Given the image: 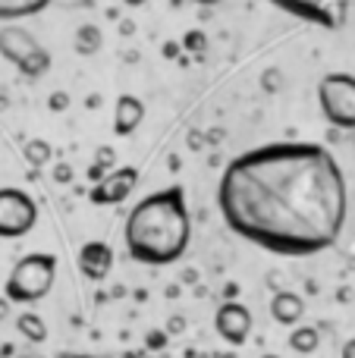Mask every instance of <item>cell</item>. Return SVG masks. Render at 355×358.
<instances>
[{"label":"cell","instance_id":"1","mask_svg":"<svg viewBox=\"0 0 355 358\" xmlns=\"http://www.w3.org/2000/svg\"><path fill=\"white\" fill-rule=\"evenodd\" d=\"M224 223L270 255L308 258L337 245L349 217V189L324 145L283 142L226 164L217 182Z\"/></svg>","mask_w":355,"mask_h":358},{"label":"cell","instance_id":"2","mask_svg":"<svg viewBox=\"0 0 355 358\" xmlns=\"http://www.w3.org/2000/svg\"><path fill=\"white\" fill-rule=\"evenodd\" d=\"M126 252L138 264L167 267L186 255L192 239V220L182 185H167L142 198L126 217Z\"/></svg>","mask_w":355,"mask_h":358},{"label":"cell","instance_id":"3","mask_svg":"<svg viewBox=\"0 0 355 358\" xmlns=\"http://www.w3.org/2000/svg\"><path fill=\"white\" fill-rule=\"evenodd\" d=\"M57 280V255L48 252H31L13 264L10 277L3 283V296L13 305H31L41 302Z\"/></svg>","mask_w":355,"mask_h":358},{"label":"cell","instance_id":"4","mask_svg":"<svg viewBox=\"0 0 355 358\" xmlns=\"http://www.w3.org/2000/svg\"><path fill=\"white\" fill-rule=\"evenodd\" d=\"M318 101L327 123L355 132V76L331 73L318 82Z\"/></svg>","mask_w":355,"mask_h":358},{"label":"cell","instance_id":"5","mask_svg":"<svg viewBox=\"0 0 355 358\" xmlns=\"http://www.w3.org/2000/svg\"><path fill=\"white\" fill-rule=\"evenodd\" d=\"M38 223V204L25 189H0V239H19Z\"/></svg>","mask_w":355,"mask_h":358},{"label":"cell","instance_id":"6","mask_svg":"<svg viewBox=\"0 0 355 358\" xmlns=\"http://www.w3.org/2000/svg\"><path fill=\"white\" fill-rule=\"evenodd\" d=\"M277 10L289 13L296 19H305L312 25H321V29H343L346 16H349V3L352 0H268Z\"/></svg>","mask_w":355,"mask_h":358},{"label":"cell","instance_id":"7","mask_svg":"<svg viewBox=\"0 0 355 358\" xmlns=\"http://www.w3.org/2000/svg\"><path fill=\"white\" fill-rule=\"evenodd\" d=\"M138 185V167H117L110 173H104L98 182L88 192V201L101 204V208H110V204H119L132 195V189Z\"/></svg>","mask_w":355,"mask_h":358},{"label":"cell","instance_id":"8","mask_svg":"<svg viewBox=\"0 0 355 358\" xmlns=\"http://www.w3.org/2000/svg\"><path fill=\"white\" fill-rule=\"evenodd\" d=\"M214 327L220 340H226L230 346H242L252 334V311L242 302H224L214 315Z\"/></svg>","mask_w":355,"mask_h":358},{"label":"cell","instance_id":"9","mask_svg":"<svg viewBox=\"0 0 355 358\" xmlns=\"http://www.w3.org/2000/svg\"><path fill=\"white\" fill-rule=\"evenodd\" d=\"M38 50H41L38 38L31 35V31H25L22 25H3V29H0V57H3L6 63H13L16 69L22 66V63H29Z\"/></svg>","mask_w":355,"mask_h":358},{"label":"cell","instance_id":"10","mask_svg":"<svg viewBox=\"0 0 355 358\" xmlns=\"http://www.w3.org/2000/svg\"><path fill=\"white\" fill-rule=\"evenodd\" d=\"M79 271L85 280L92 283H101L107 273L113 271V248L101 239H92L79 248Z\"/></svg>","mask_w":355,"mask_h":358},{"label":"cell","instance_id":"11","mask_svg":"<svg viewBox=\"0 0 355 358\" xmlns=\"http://www.w3.org/2000/svg\"><path fill=\"white\" fill-rule=\"evenodd\" d=\"M145 120V104L136 94H119L117 107H113V132L117 136H132Z\"/></svg>","mask_w":355,"mask_h":358},{"label":"cell","instance_id":"12","mask_svg":"<svg viewBox=\"0 0 355 358\" xmlns=\"http://www.w3.org/2000/svg\"><path fill=\"white\" fill-rule=\"evenodd\" d=\"M302 315H305V302H302V296H296V292H277V296L270 299V317H274L277 324L293 327V324L302 321Z\"/></svg>","mask_w":355,"mask_h":358},{"label":"cell","instance_id":"13","mask_svg":"<svg viewBox=\"0 0 355 358\" xmlns=\"http://www.w3.org/2000/svg\"><path fill=\"white\" fill-rule=\"evenodd\" d=\"M48 6L50 0H0V22H16V19L38 16Z\"/></svg>","mask_w":355,"mask_h":358},{"label":"cell","instance_id":"14","mask_svg":"<svg viewBox=\"0 0 355 358\" xmlns=\"http://www.w3.org/2000/svg\"><path fill=\"white\" fill-rule=\"evenodd\" d=\"M101 44H104V35H101L98 25L85 22V25H79V29H75V35H73V48H75V54L92 57V54H98V50H101Z\"/></svg>","mask_w":355,"mask_h":358},{"label":"cell","instance_id":"15","mask_svg":"<svg viewBox=\"0 0 355 358\" xmlns=\"http://www.w3.org/2000/svg\"><path fill=\"white\" fill-rule=\"evenodd\" d=\"M16 330L29 343H44V340H48V324H44L38 315H31V311H25V315L16 317Z\"/></svg>","mask_w":355,"mask_h":358},{"label":"cell","instance_id":"16","mask_svg":"<svg viewBox=\"0 0 355 358\" xmlns=\"http://www.w3.org/2000/svg\"><path fill=\"white\" fill-rule=\"evenodd\" d=\"M22 157L25 164H31V167H48L50 157H54V148H50V142H44V138H29V142L22 145Z\"/></svg>","mask_w":355,"mask_h":358},{"label":"cell","instance_id":"17","mask_svg":"<svg viewBox=\"0 0 355 358\" xmlns=\"http://www.w3.org/2000/svg\"><path fill=\"white\" fill-rule=\"evenodd\" d=\"M318 346H321V334L314 327H296L293 334H289V349H293V352L308 355V352H314Z\"/></svg>","mask_w":355,"mask_h":358},{"label":"cell","instance_id":"18","mask_svg":"<svg viewBox=\"0 0 355 358\" xmlns=\"http://www.w3.org/2000/svg\"><path fill=\"white\" fill-rule=\"evenodd\" d=\"M48 69H50V54L41 48L29 63H22V66H19V73H22L25 79H41V76L48 73Z\"/></svg>","mask_w":355,"mask_h":358},{"label":"cell","instance_id":"19","mask_svg":"<svg viewBox=\"0 0 355 358\" xmlns=\"http://www.w3.org/2000/svg\"><path fill=\"white\" fill-rule=\"evenodd\" d=\"M182 48H186V50H192V54H201V50L208 48V38H205V31H198V29L186 31V38H182Z\"/></svg>","mask_w":355,"mask_h":358},{"label":"cell","instance_id":"20","mask_svg":"<svg viewBox=\"0 0 355 358\" xmlns=\"http://www.w3.org/2000/svg\"><path fill=\"white\" fill-rule=\"evenodd\" d=\"M261 85H264V92H280V85H283L280 69H268V73H264V79H261Z\"/></svg>","mask_w":355,"mask_h":358},{"label":"cell","instance_id":"21","mask_svg":"<svg viewBox=\"0 0 355 358\" xmlns=\"http://www.w3.org/2000/svg\"><path fill=\"white\" fill-rule=\"evenodd\" d=\"M145 346H148V349H164V346H167V334H161V330L148 334V336H145Z\"/></svg>","mask_w":355,"mask_h":358},{"label":"cell","instance_id":"22","mask_svg":"<svg viewBox=\"0 0 355 358\" xmlns=\"http://www.w3.org/2000/svg\"><path fill=\"white\" fill-rule=\"evenodd\" d=\"M54 179H57V182H69V179H73V167H69V164H57V167H54Z\"/></svg>","mask_w":355,"mask_h":358},{"label":"cell","instance_id":"23","mask_svg":"<svg viewBox=\"0 0 355 358\" xmlns=\"http://www.w3.org/2000/svg\"><path fill=\"white\" fill-rule=\"evenodd\" d=\"M48 104H50V110H66L69 98H66V94H63V92H57V94H50V101H48Z\"/></svg>","mask_w":355,"mask_h":358},{"label":"cell","instance_id":"24","mask_svg":"<svg viewBox=\"0 0 355 358\" xmlns=\"http://www.w3.org/2000/svg\"><path fill=\"white\" fill-rule=\"evenodd\" d=\"M94 161H98V164H104V167H110V164H113V148H101Z\"/></svg>","mask_w":355,"mask_h":358},{"label":"cell","instance_id":"25","mask_svg":"<svg viewBox=\"0 0 355 358\" xmlns=\"http://www.w3.org/2000/svg\"><path fill=\"white\" fill-rule=\"evenodd\" d=\"M343 358H355V340H346L343 343Z\"/></svg>","mask_w":355,"mask_h":358},{"label":"cell","instance_id":"26","mask_svg":"<svg viewBox=\"0 0 355 358\" xmlns=\"http://www.w3.org/2000/svg\"><path fill=\"white\" fill-rule=\"evenodd\" d=\"M192 3H198V6H217V3H224V0H192Z\"/></svg>","mask_w":355,"mask_h":358},{"label":"cell","instance_id":"27","mask_svg":"<svg viewBox=\"0 0 355 358\" xmlns=\"http://www.w3.org/2000/svg\"><path fill=\"white\" fill-rule=\"evenodd\" d=\"M167 330H182V321H180V317H173V321H170V327Z\"/></svg>","mask_w":355,"mask_h":358},{"label":"cell","instance_id":"28","mask_svg":"<svg viewBox=\"0 0 355 358\" xmlns=\"http://www.w3.org/2000/svg\"><path fill=\"white\" fill-rule=\"evenodd\" d=\"M6 305H10V299H3V302H0V321L6 317Z\"/></svg>","mask_w":355,"mask_h":358},{"label":"cell","instance_id":"29","mask_svg":"<svg viewBox=\"0 0 355 358\" xmlns=\"http://www.w3.org/2000/svg\"><path fill=\"white\" fill-rule=\"evenodd\" d=\"M123 3H126V6H145L148 0H123Z\"/></svg>","mask_w":355,"mask_h":358},{"label":"cell","instance_id":"30","mask_svg":"<svg viewBox=\"0 0 355 358\" xmlns=\"http://www.w3.org/2000/svg\"><path fill=\"white\" fill-rule=\"evenodd\" d=\"M73 3H79V6H92V0H73Z\"/></svg>","mask_w":355,"mask_h":358},{"label":"cell","instance_id":"31","mask_svg":"<svg viewBox=\"0 0 355 358\" xmlns=\"http://www.w3.org/2000/svg\"><path fill=\"white\" fill-rule=\"evenodd\" d=\"M264 358H277V355H264Z\"/></svg>","mask_w":355,"mask_h":358},{"label":"cell","instance_id":"32","mask_svg":"<svg viewBox=\"0 0 355 358\" xmlns=\"http://www.w3.org/2000/svg\"><path fill=\"white\" fill-rule=\"evenodd\" d=\"M129 358H142V355H129Z\"/></svg>","mask_w":355,"mask_h":358},{"label":"cell","instance_id":"33","mask_svg":"<svg viewBox=\"0 0 355 358\" xmlns=\"http://www.w3.org/2000/svg\"><path fill=\"white\" fill-rule=\"evenodd\" d=\"M66 358H69V355H66ZM79 358H85V355H79Z\"/></svg>","mask_w":355,"mask_h":358}]
</instances>
